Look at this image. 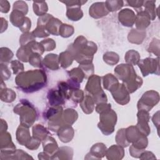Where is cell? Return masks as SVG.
<instances>
[{"label": "cell", "instance_id": "6da1fadb", "mask_svg": "<svg viewBox=\"0 0 160 160\" xmlns=\"http://www.w3.org/2000/svg\"><path fill=\"white\" fill-rule=\"evenodd\" d=\"M46 82V75L42 70L22 72L16 78L17 86L26 92H32L42 88Z\"/></svg>", "mask_w": 160, "mask_h": 160}, {"label": "cell", "instance_id": "7a4b0ae2", "mask_svg": "<svg viewBox=\"0 0 160 160\" xmlns=\"http://www.w3.org/2000/svg\"><path fill=\"white\" fill-rule=\"evenodd\" d=\"M14 112L19 114L21 124L28 128L31 126L36 119V109L26 99H22L14 108Z\"/></svg>", "mask_w": 160, "mask_h": 160}, {"label": "cell", "instance_id": "3957f363", "mask_svg": "<svg viewBox=\"0 0 160 160\" xmlns=\"http://www.w3.org/2000/svg\"><path fill=\"white\" fill-rule=\"evenodd\" d=\"M100 121L98 124V128L105 135L113 132L114 126L117 121L116 113L112 109L102 112L99 116Z\"/></svg>", "mask_w": 160, "mask_h": 160}, {"label": "cell", "instance_id": "277c9868", "mask_svg": "<svg viewBox=\"0 0 160 160\" xmlns=\"http://www.w3.org/2000/svg\"><path fill=\"white\" fill-rule=\"evenodd\" d=\"M159 100V94L154 91H148L144 92L138 102L139 110H144L149 112Z\"/></svg>", "mask_w": 160, "mask_h": 160}, {"label": "cell", "instance_id": "5b68a950", "mask_svg": "<svg viewBox=\"0 0 160 160\" xmlns=\"http://www.w3.org/2000/svg\"><path fill=\"white\" fill-rule=\"evenodd\" d=\"M139 68L141 69L143 76H148L150 74H159V59H157L148 58L138 63Z\"/></svg>", "mask_w": 160, "mask_h": 160}, {"label": "cell", "instance_id": "8992f818", "mask_svg": "<svg viewBox=\"0 0 160 160\" xmlns=\"http://www.w3.org/2000/svg\"><path fill=\"white\" fill-rule=\"evenodd\" d=\"M114 73L116 76L126 82L131 78L136 75V73L132 65L128 64H121L114 69Z\"/></svg>", "mask_w": 160, "mask_h": 160}, {"label": "cell", "instance_id": "52a82bcc", "mask_svg": "<svg viewBox=\"0 0 160 160\" xmlns=\"http://www.w3.org/2000/svg\"><path fill=\"white\" fill-rule=\"evenodd\" d=\"M111 92L114 100L119 104H126L128 103L130 100L129 93L123 84L119 83Z\"/></svg>", "mask_w": 160, "mask_h": 160}, {"label": "cell", "instance_id": "ba28073f", "mask_svg": "<svg viewBox=\"0 0 160 160\" xmlns=\"http://www.w3.org/2000/svg\"><path fill=\"white\" fill-rule=\"evenodd\" d=\"M137 116L138 121L136 127L141 133L146 136H148L150 133V128L148 123L150 118L148 112L144 110H139Z\"/></svg>", "mask_w": 160, "mask_h": 160}, {"label": "cell", "instance_id": "9c48e42d", "mask_svg": "<svg viewBox=\"0 0 160 160\" xmlns=\"http://www.w3.org/2000/svg\"><path fill=\"white\" fill-rule=\"evenodd\" d=\"M118 19L123 26L131 27L133 25L136 19L134 12L129 9H124L118 14Z\"/></svg>", "mask_w": 160, "mask_h": 160}, {"label": "cell", "instance_id": "30bf717a", "mask_svg": "<svg viewBox=\"0 0 160 160\" xmlns=\"http://www.w3.org/2000/svg\"><path fill=\"white\" fill-rule=\"evenodd\" d=\"M85 89L92 95L102 91L101 88V78L97 75L91 76L86 84Z\"/></svg>", "mask_w": 160, "mask_h": 160}, {"label": "cell", "instance_id": "8fae6325", "mask_svg": "<svg viewBox=\"0 0 160 160\" xmlns=\"http://www.w3.org/2000/svg\"><path fill=\"white\" fill-rule=\"evenodd\" d=\"M109 13L105 2H95L89 8V15L94 18H99Z\"/></svg>", "mask_w": 160, "mask_h": 160}, {"label": "cell", "instance_id": "7c38bea8", "mask_svg": "<svg viewBox=\"0 0 160 160\" xmlns=\"http://www.w3.org/2000/svg\"><path fill=\"white\" fill-rule=\"evenodd\" d=\"M57 132L59 139L63 142L71 141L74 136V130L70 125H62Z\"/></svg>", "mask_w": 160, "mask_h": 160}, {"label": "cell", "instance_id": "4fadbf2b", "mask_svg": "<svg viewBox=\"0 0 160 160\" xmlns=\"http://www.w3.org/2000/svg\"><path fill=\"white\" fill-rule=\"evenodd\" d=\"M151 18L145 11H141L136 16L135 23L138 29L144 30L150 23Z\"/></svg>", "mask_w": 160, "mask_h": 160}, {"label": "cell", "instance_id": "5bb4252c", "mask_svg": "<svg viewBox=\"0 0 160 160\" xmlns=\"http://www.w3.org/2000/svg\"><path fill=\"white\" fill-rule=\"evenodd\" d=\"M48 99L51 106H60L65 103L64 98L59 90L51 89L48 94Z\"/></svg>", "mask_w": 160, "mask_h": 160}, {"label": "cell", "instance_id": "9a60e30c", "mask_svg": "<svg viewBox=\"0 0 160 160\" xmlns=\"http://www.w3.org/2000/svg\"><path fill=\"white\" fill-rule=\"evenodd\" d=\"M16 138L19 144L26 146L31 138L28 128L21 124L16 131Z\"/></svg>", "mask_w": 160, "mask_h": 160}, {"label": "cell", "instance_id": "2e32d148", "mask_svg": "<svg viewBox=\"0 0 160 160\" xmlns=\"http://www.w3.org/2000/svg\"><path fill=\"white\" fill-rule=\"evenodd\" d=\"M106 155L109 159H121L124 156V150L119 145H113L106 150Z\"/></svg>", "mask_w": 160, "mask_h": 160}, {"label": "cell", "instance_id": "e0dca14e", "mask_svg": "<svg viewBox=\"0 0 160 160\" xmlns=\"http://www.w3.org/2000/svg\"><path fill=\"white\" fill-rule=\"evenodd\" d=\"M58 148V144L53 138L48 136L43 140V149L47 154L52 156L57 151Z\"/></svg>", "mask_w": 160, "mask_h": 160}, {"label": "cell", "instance_id": "ac0fdd59", "mask_svg": "<svg viewBox=\"0 0 160 160\" xmlns=\"http://www.w3.org/2000/svg\"><path fill=\"white\" fill-rule=\"evenodd\" d=\"M43 64L48 68L51 70L58 69L59 66V57L57 54H49L42 61Z\"/></svg>", "mask_w": 160, "mask_h": 160}, {"label": "cell", "instance_id": "d6986e66", "mask_svg": "<svg viewBox=\"0 0 160 160\" xmlns=\"http://www.w3.org/2000/svg\"><path fill=\"white\" fill-rule=\"evenodd\" d=\"M146 37V32L144 30L133 29L128 34V40L132 43L141 44Z\"/></svg>", "mask_w": 160, "mask_h": 160}, {"label": "cell", "instance_id": "ffe728a7", "mask_svg": "<svg viewBox=\"0 0 160 160\" xmlns=\"http://www.w3.org/2000/svg\"><path fill=\"white\" fill-rule=\"evenodd\" d=\"M62 22L59 19L52 17L47 23L45 29L49 32L55 36L59 35V31L60 26H61Z\"/></svg>", "mask_w": 160, "mask_h": 160}, {"label": "cell", "instance_id": "44dd1931", "mask_svg": "<svg viewBox=\"0 0 160 160\" xmlns=\"http://www.w3.org/2000/svg\"><path fill=\"white\" fill-rule=\"evenodd\" d=\"M80 7L81 5L67 7V17L72 21H78L80 19L83 15Z\"/></svg>", "mask_w": 160, "mask_h": 160}, {"label": "cell", "instance_id": "7402d4cb", "mask_svg": "<svg viewBox=\"0 0 160 160\" xmlns=\"http://www.w3.org/2000/svg\"><path fill=\"white\" fill-rule=\"evenodd\" d=\"M25 18L26 17L22 12L16 9H13L9 16V19L13 26L19 27V28L24 24Z\"/></svg>", "mask_w": 160, "mask_h": 160}, {"label": "cell", "instance_id": "603a6c76", "mask_svg": "<svg viewBox=\"0 0 160 160\" xmlns=\"http://www.w3.org/2000/svg\"><path fill=\"white\" fill-rule=\"evenodd\" d=\"M78 118L77 112L72 109H66L63 114H62V120L63 123L66 125H71Z\"/></svg>", "mask_w": 160, "mask_h": 160}, {"label": "cell", "instance_id": "cb8c5ba5", "mask_svg": "<svg viewBox=\"0 0 160 160\" xmlns=\"http://www.w3.org/2000/svg\"><path fill=\"white\" fill-rule=\"evenodd\" d=\"M106 146L102 143H97L93 145L89 154L91 156H94L93 159H101L106 155Z\"/></svg>", "mask_w": 160, "mask_h": 160}, {"label": "cell", "instance_id": "d4e9b609", "mask_svg": "<svg viewBox=\"0 0 160 160\" xmlns=\"http://www.w3.org/2000/svg\"><path fill=\"white\" fill-rule=\"evenodd\" d=\"M80 106L84 112L86 114L91 113L94 108V102L91 96L86 95L80 102Z\"/></svg>", "mask_w": 160, "mask_h": 160}, {"label": "cell", "instance_id": "484cf974", "mask_svg": "<svg viewBox=\"0 0 160 160\" xmlns=\"http://www.w3.org/2000/svg\"><path fill=\"white\" fill-rule=\"evenodd\" d=\"M103 84L106 89L111 92L119 84V82L112 74H108L103 77Z\"/></svg>", "mask_w": 160, "mask_h": 160}, {"label": "cell", "instance_id": "4316f807", "mask_svg": "<svg viewBox=\"0 0 160 160\" xmlns=\"http://www.w3.org/2000/svg\"><path fill=\"white\" fill-rule=\"evenodd\" d=\"M74 57L71 52L68 50L61 52L59 56V62L61 64V67L63 68H67L72 62Z\"/></svg>", "mask_w": 160, "mask_h": 160}, {"label": "cell", "instance_id": "83f0119b", "mask_svg": "<svg viewBox=\"0 0 160 160\" xmlns=\"http://www.w3.org/2000/svg\"><path fill=\"white\" fill-rule=\"evenodd\" d=\"M32 54V52L29 46L27 44L26 46H22L19 48L16 56L19 60L23 62H28L29 61V57Z\"/></svg>", "mask_w": 160, "mask_h": 160}, {"label": "cell", "instance_id": "f1b7e54d", "mask_svg": "<svg viewBox=\"0 0 160 160\" xmlns=\"http://www.w3.org/2000/svg\"><path fill=\"white\" fill-rule=\"evenodd\" d=\"M16 98V94L14 91L11 89H8L6 86L3 88H1V99L6 102H11Z\"/></svg>", "mask_w": 160, "mask_h": 160}, {"label": "cell", "instance_id": "f546056e", "mask_svg": "<svg viewBox=\"0 0 160 160\" xmlns=\"http://www.w3.org/2000/svg\"><path fill=\"white\" fill-rule=\"evenodd\" d=\"M33 136L40 141H43L48 134V131L41 124H36L32 128Z\"/></svg>", "mask_w": 160, "mask_h": 160}, {"label": "cell", "instance_id": "4dcf8cb0", "mask_svg": "<svg viewBox=\"0 0 160 160\" xmlns=\"http://www.w3.org/2000/svg\"><path fill=\"white\" fill-rule=\"evenodd\" d=\"M124 59L128 64L132 66L136 65L139 62L140 56L138 52L134 50H129L126 52Z\"/></svg>", "mask_w": 160, "mask_h": 160}, {"label": "cell", "instance_id": "1f68e13d", "mask_svg": "<svg viewBox=\"0 0 160 160\" xmlns=\"http://www.w3.org/2000/svg\"><path fill=\"white\" fill-rule=\"evenodd\" d=\"M48 6L45 1L33 2V10L36 15L42 16L46 14V12L48 11Z\"/></svg>", "mask_w": 160, "mask_h": 160}, {"label": "cell", "instance_id": "d6a6232c", "mask_svg": "<svg viewBox=\"0 0 160 160\" xmlns=\"http://www.w3.org/2000/svg\"><path fill=\"white\" fill-rule=\"evenodd\" d=\"M68 73L71 80L78 83H81L84 78V73L79 68H74L71 71H68Z\"/></svg>", "mask_w": 160, "mask_h": 160}, {"label": "cell", "instance_id": "836d02e7", "mask_svg": "<svg viewBox=\"0 0 160 160\" xmlns=\"http://www.w3.org/2000/svg\"><path fill=\"white\" fill-rule=\"evenodd\" d=\"M126 129H119L116 136V141L118 145L122 147H127L129 145V142L128 141L126 136Z\"/></svg>", "mask_w": 160, "mask_h": 160}, {"label": "cell", "instance_id": "e575fe53", "mask_svg": "<svg viewBox=\"0 0 160 160\" xmlns=\"http://www.w3.org/2000/svg\"><path fill=\"white\" fill-rule=\"evenodd\" d=\"M103 59L107 64L113 66L119 61V56L114 52H107L104 54Z\"/></svg>", "mask_w": 160, "mask_h": 160}, {"label": "cell", "instance_id": "d590c367", "mask_svg": "<svg viewBox=\"0 0 160 160\" xmlns=\"http://www.w3.org/2000/svg\"><path fill=\"white\" fill-rule=\"evenodd\" d=\"M74 33V28L66 24H62L59 28V34L63 38H68Z\"/></svg>", "mask_w": 160, "mask_h": 160}, {"label": "cell", "instance_id": "8d00e7d4", "mask_svg": "<svg viewBox=\"0 0 160 160\" xmlns=\"http://www.w3.org/2000/svg\"><path fill=\"white\" fill-rule=\"evenodd\" d=\"M105 4L108 11H116L121 9L123 6L122 1H107Z\"/></svg>", "mask_w": 160, "mask_h": 160}, {"label": "cell", "instance_id": "74e56055", "mask_svg": "<svg viewBox=\"0 0 160 160\" xmlns=\"http://www.w3.org/2000/svg\"><path fill=\"white\" fill-rule=\"evenodd\" d=\"M1 63L8 62L13 57V53L11 49L7 48H1Z\"/></svg>", "mask_w": 160, "mask_h": 160}, {"label": "cell", "instance_id": "f35d334b", "mask_svg": "<svg viewBox=\"0 0 160 160\" xmlns=\"http://www.w3.org/2000/svg\"><path fill=\"white\" fill-rule=\"evenodd\" d=\"M144 8H145V11L148 13L151 19L153 20L156 18V14L154 12V1H144Z\"/></svg>", "mask_w": 160, "mask_h": 160}, {"label": "cell", "instance_id": "ab89813d", "mask_svg": "<svg viewBox=\"0 0 160 160\" xmlns=\"http://www.w3.org/2000/svg\"><path fill=\"white\" fill-rule=\"evenodd\" d=\"M79 68L82 71L85 78L90 77L94 72V66L92 65V63L86 64H80Z\"/></svg>", "mask_w": 160, "mask_h": 160}, {"label": "cell", "instance_id": "60d3db41", "mask_svg": "<svg viewBox=\"0 0 160 160\" xmlns=\"http://www.w3.org/2000/svg\"><path fill=\"white\" fill-rule=\"evenodd\" d=\"M34 41H35V37L32 35V33H29L28 32L22 34L19 39V42L21 44V46H26Z\"/></svg>", "mask_w": 160, "mask_h": 160}, {"label": "cell", "instance_id": "b9f144b4", "mask_svg": "<svg viewBox=\"0 0 160 160\" xmlns=\"http://www.w3.org/2000/svg\"><path fill=\"white\" fill-rule=\"evenodd\" d=\"M29 62L32 66L34 67H37V68L42 67L41 57L39 54L32 53L29 58Z\"/></svg>", "mask_w": 160, "mask_h": 160}, {"label": "cell", "instance_id": "7bdbcfd3", "mask_svg": "<svg viewBox=\"0 0 160 160\" xmlns=\"http://www.w3.org/2000/svg\"><path fill=\"white\" fill-rule=\"evenodd\" d=\"M70 98H71L73 101L80 103L84 99L83 92L79 89H74L71 92Z\"/></svg>", "mask_w": 160, "mask_h": 160}, {"label": "cell", "instance_id": "ee69618b", "mask_svg": "<svg viewBox=\"0 0 160 160\" xmlns=\"http://www.w3.org/2000/svg\"><path fill=\"white\" fill-rule=\"evenodd\" d=\"M13 9H16L22 12L24 15H26L28 11V7L27 4L24 1H16L14 3Z\"/></svg>", "mask_w": 160, "mask_h": 160}, {"label": "cell", "instance_id": "f6af8a7d", "mask_svg": "<svg viewBox=\"0 0 160 160\" xmlns=\"http://www.w3.org/2000/svg\"><path fill=\"white\" fill-rule=\"evenodd\" d=\"M92 99L94 100V103L97 104L107 102V97L103 91H101L98 93L92 95Z\"/></svg>", "mask_w": 160, "mask_h": 160}, {"label": "cell", "instance_id": "bcb514c9", "mask_svg": "<svg viewBox=\"0 0 160 160\" xmlns=\"http://www.w3.org/2000/svg\"><path fill=\"white\" fill-rule=\"evenodd\" d=\"M40 43L42 45L44 51H52L56 48V42L52 39H44Z\"/></svg>", "mask_w": 160, "mask_h": 160}, {"label": "cell", "instance_id": "7dc6e473", "mask_svg": "<svg viewBox=\"0 0 160 160\" xmlns=\"http://www.w3.org/2000/svg\"><path fill=\"white\" fill-rule=\"evenodd\" d=\"M12 69L13 70V73L14 74H17L18 73H21L24 70L23 64L17 60L12 61L11 62Z\"/></svg>", "mask_w": 160, "mask_h": 160}, {"label": "cell", "instance_id": "c3c4849f", "mask_svg": "<svg viewBox=\"0 0 160 160\" xmlns=\"http://www.w3.org/2000/svg\"><path fill=\"white\" fill-rule=\"evenodd\" d=\"M31 33L34 37L38 38H44L49 35V32L46 30L45 28L40 27H37V28L34 29Z\"/></svg>", "mask_w": 160, "mask_h": 160}, {"label": "cell", "instance_id": "681fc988", "mask_svg": "<svg viewBox=\"0 0 160 160\" xmlns=\"http://www.w3.org/2000/svg\"><path fill=\"white\" fill-rule=\"evenodd\" d=\"M1 74L2 81H6L11 77V72L9 68L6 64H3L2 63H1Z\"/></svg>", "mask_w": 160, "mask_h": 160}, {"label": "cell", "instance_id": "f907efd6", "mask_svg": "<svg viewBox=\"0 0 160 160\" xmlns=\"http://www.w3.org/2000/svg\"><path fill=\"white\" fill-rule=\"evenodd\" d=\"M40 142H41L40 140H39L38 139H37L33 136L32 138H31V139L28 142V144L26 145V146L27 147V148L31 149V150L36 149L39 147Z\"/></svg>", "mask_w": 160, "mask_h": 160}, {"label": "cell", "instance_id": "816d5d0a", "mask_svg": "<svg viewBox=\"0 0 160 160\" xmlns=\"http://www.w3.org/2000/svg\"><path fill=\"white\" fill-rule=\"evenodd\" d=\"M111 109V104H106V102H102L98 104L96 108V111L97 112L101 114L102 112L108 111Z\"/></svg>", "mask_w": 160, "mask_h": 160}, {"label": "cell", "instance_id": "f5cc1de1", "mask_svg": "<svg viewBox=\"0 0 160 160\" xmlns=\"http://www.w3.org/2000/svg\"><path fill=\"white\" fill-rule=\"evenodd\" d=\"M30 28H31V20L28 18L26 17L24 24L19 29L22 32L24 33V32H28Z\"/></svg>", "mask_w": 160, "mask_h": 160}, {"label": "cell", "instance_id": "db71d44e", "mask_svg": "<svg viewBox=\"0 0 160 160\" xmlns=\"http://www.w3.org/2000/svg\"><path fill=\"white\" fill-rule=\"evenodd\" d=\"M1 11L4 13H7L10 9V5L7 1H0Z\"/></svg>", "mask_w": 160, "mask_h": 160}, {"label": "cell", "instance_id": "11a10c76", "mask_svg": "<svg viewBox=\"0 0 160 160\" xmlns=\"http://www.w3.org/2000/svg\"><path fill=\"white\" fill-rule=\"evenodd\" d=\"M140 159H155L156 157L154 156V154L151 152H149V151H145V152H142V154H141L140 157H139Z\"/></svg>", "mask_w": 160, "mask_h": 160}, {"label": "cell", "instance_id": "9f6ffc18", "mask_svg": "<svg viewBox=\"0 0 160 160\" xmlns=\"http://www.w3.org/2000/svg\"><path fill=\"white\" fill-rule=\"evenodd\" d=\"M144 1H128L127 2L128 3L129 6H131L132 7H134L135 8H140L142 4H143Z\"/></svg>", "mask_w": 160, "mask_h": 160}]
</instances>
